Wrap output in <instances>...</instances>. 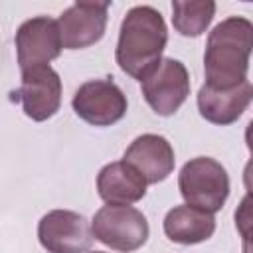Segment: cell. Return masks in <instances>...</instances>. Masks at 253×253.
I'll list each match as a JSON object with an SVG mask.
<instances>
[{
  "mask_svg": "<svg viewBox=\"0 0 253 253\" xmlns=\"http://www.w3.org/2000/svg\"><path fill=\"white\" fill-rule=\"evenodd\" d=\"M253 47V26L249 20L231 16L217 24L208 38L204 71L213 89H231L247 81L249 55Z\"/></svg>",
  "mask_w": 253,
  "mask_h": 253,
  "instance_id": "obj_1",
  "label": "cell"
},
{
  "mask_svg": "<svg viewBox=\"0 0 253 253\" xmlns=\"http://www.w3.org/2000/svg\"><path fill=\"white\" fill-rule=\"evenodd\" d=\"M166 42L168 32L162 14L152 6H134L121 24L117 63L126 75L142 81L160 61Z\"/></svg>",
  "mask_w": 253,
  "mask_h": 253,
  "instance_id": "obj_2",
  "label": "cell"
},
{
  "mask_svg": "<svg viewBox=\"0 0 253 253\" xmlns=\"http://www.w3.org/2000/svg\"><path fill=\"white\" fill-rule=\"evenodd\" d=\"M178 188L188 206L213 213L219 211L227 200L229 176L217 160L198 156L182 166Z\"/></svg>",
  "mask_w": 253,
  "mask_h": 253,
  "instance_id": "obj_3",
  "label": "cell"
},
{
  "mask_svg": "<svg viewBox=\"0 0 253 253\" xmlns=\"http://www.w3.org/2000/svg\"><path fill=\"white\" fill-rule=\"evenodd\" d=\"M93 237L123 253L136 251L148 239V221L142 211L130 206H103L91 221Z\"/></svg>",
  "mask_w": 253,
  "mask_h": 253,
  "instance_id": "obj_4",
  "label": "cell"
},
{
  "mask_svg": "<svg viewBox=\"0 0 253 253\" xmlns=\"http://www.w3.org/2000/svg\"><path fill=\"white\" fill-rule=\"evenodd\" d=\"M142 95L156 115L170 117L190 95V75L182 61L164 57L140 81Z\"/></svg>",
  "mask_w": 253,
  "mask_h": 253,
  "instance_id": "obj_5",
  "label": "cell"
},
{
  "mask_svg": "<svg viewBox=\"0 0 253 253\" xmlns=\"http://www.w3.org/2000/svg\"><path fill=\"white\" fill-rule=\"evenodd\" d=\"M73 111L93 126H111L126 113V97L113 79L83 83L73 95Z\"/></svg>",
  "mask_w": 253,
  "mask_h": 253,
  "instance_id": "obj_6",
  "label": "cell"
},
{
  "mask_svg": "<svg viewBox=\"0 0 253 253\" xmlns=\"http://www.w3.org/2000/svg\"><path fill=\"white\" fill-rule=\"evenodd\" d=\"M40 243L47 253H85L93 245L91 223L69 210H53L40 219Z\"/></svg>",
  "mask_w": 253,
  "mask_h": 253,
  "instance_id": "obj_7",
  "label": "cell"
},
{
  "mask_svg": "<svg viewBox=\"0 0 253 253\" xmlns=\"http://www.w3.org/2000/svg\"><path fill=\"white\" fill-rule=\"evenodd\" d=\"M61 47L59 26L47 16L26 20L16 32L18 63L22 71L36 65H47L61 53Z\"/></svg>",
  "mask_w": 253,
  "mask_h": 253,
  "instance_id": "obj_8",
  "label": "cell"
},
{
  "mask_svg": "<svg viewBox=\"0 0 253 253\" xmlns=\"http://www.w3.org/2000/svg\"><path fill=\"white\" fill-rule=\"evenodd\" d=\"M109 2H75L57 20L61 43L67 49H83L99 42L107 28Z\"/></svg>",
  "mask_w": 253,
  "mask_h": 253,
  "instance_id": "obj_9",
  "label": "cell"
},
{
  "mask_svg": "<svg viewBox=\"0 0 253 253\" xmlns=\"http://www.w3.org/2000/svg\"><path fill=\"white\" fill-rule=\"evenodd\" d=\"M20 99L32 121H47L61 105V79L49 65H36L22 71Z\"/></svg>",
  "mask_w": 253,
  "mask_h": 253,
  "instance_id": "obj_10",
  "label": "cell"
},
{
  "mask_svg": "<svg viewBox=\"0 0 253 253\" xmlns=\"http://www.w3.org/2000/svg\"><path fill=\"white\" fill-rule=\"evenodd\" d=\"M125 162L130 164L146 180V184H158L174 170V150L164 136L142 134L136 136L125 150Z\"/></svg>",
  "mask_w": 253,
  "mask_h": 253,
  "instance_id": "obj_11",
  "label": "cell"
},
{
  "mask_svg": "<svg viewBox=\"0 0 253 253\" xmlns=\"http://www.w3.org/2000/svg\"><path fill=\"white\" fill-rule=\"evenodd\" d=\"M253 87L249 81H243L231 89H213L202 85L198 93V109L200 115L213 125H231L249 107Z\"/></svg>",
  "mask_w": 253,
  "mask_h": 253,
  "instance_id": "obj_12",
  "label": "cell"
},
{
  "mask_svg": "<svg viewBox=\"0 0 253 253\" xmlns=\"http://www.w3.org/2000/svg\"><path fill=\"white\" fill-rule=\"evenodd\" d=\"M97 192L103 202L113 206H128L144 198L146 180L125 160L111 162L97 176Z\"/></svg>",
  "mask_w": 253,
  "mask_h": 253,
  "instance_id": "obj_13",
  "label": "cell"
},
{
  "mask_svg": "<svg viewBox=\"0 0 253 253\" xmlns=\"http://www.w3.org/2000/svg\"><path fill=\"white\" fill-rule=\"evenodd\" d=\"M215 231L213 213L192 208V206H176L164 217V233L182 245H194L210 239Z\"/></svg>",
  "mask_w": 253,
  "mask_h": 253,
  "instance_id": "obj_14",
  "label": "cell"
},
{
  "mask_svg": "<svg viewBox=\"0 0 253 253\" xmlns=\"http://www.w3.org/2000/svg\"><path fill=\"white\" fill-rule=\"evenodd\" d=\"M172 24L176 32L186 38H196L206 32L213 14L215 2L211 0H192V2H172Z\"/></svg>",
  "mask_w": 253,
  "mask_h": 253,
  "instance_id": "obj_15",
  "label": "cell"
},
{
  "mask_svg": "<svg viewBox=\"0 0 253 253\" xmlns=\"http://www.w3.org/2000/svg\"><path fill=\"white\" fill-rule=\"evenodd\" d=\"M93 253H103V251H93Z\"/></svg>",
  "mask_w": 253,
  "mask_h": 253,
  "instance_id": "obj_16",
  "label": "cell"
}]
</instances>
